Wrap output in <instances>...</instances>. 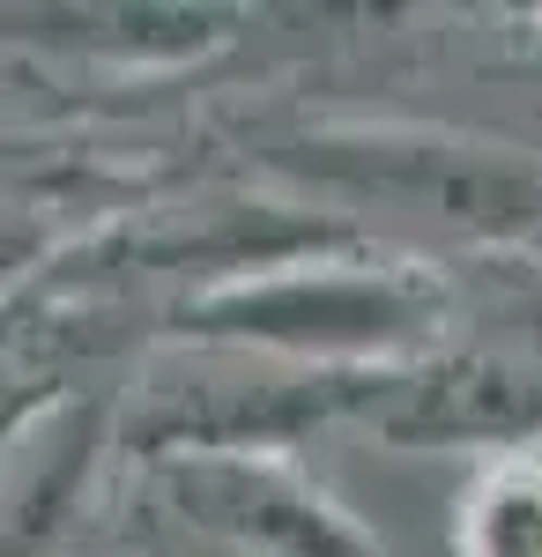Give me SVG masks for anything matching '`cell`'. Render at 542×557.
Masks as SVG:
<instances>
[{"label": "cell", "mask_w": 542, "mask_h": 557, "mask_svg": "<svg viewBox=\"0 0 542 557\" xmlns=\"http://www.w3.org/2000/svg\"><path fill=\"white\" fill-rule=\"evenodd\" d=\"M476 557H542V469H505L476 498Z\"/></svg>", "instance_id": "obj_1"}]
</instances>
